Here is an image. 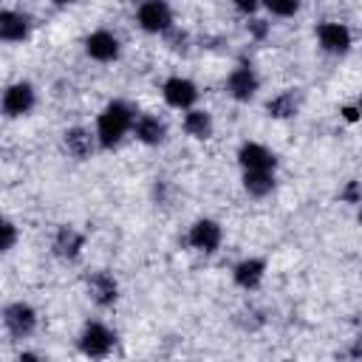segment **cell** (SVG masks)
I'll return each instance as SVG.
<instances>
[{"label": "cell", "instance_id": "cell-1", "mask_svg": "<svg viewBox=\"0 0 362 362\" xmlns=\"http://www.w3.org/2000/svg\"><path fill=\"white\" fill-rule=\"evenodd\" d=\"M136 107L124 99H110L99 116H96V141H99V150H113L124 141V136L133 130V122H136Z\"/></svg>", "mask_w": 362, "mask_h": 362}, {"label": "cell", "instance_id": "cell-2", "mask_svg": "<svg viewBox=\"0 0 362 362\" xmlns=\"http://www.w3.org/2000/svg\"><path fill=\"white\" fill-rule=\"evenodd\" d=\"M136 23L144 34H167L175 25L173 6L167 0H141L136 6Z\"/></svg>", "mask_w": 362, "mask_h": 362}, {"label": "cell", "instance_id": "cell-3", "mask_svg": "<svg viewBox=\"0 0 362 362\" xmlns=\"http://www.w3.org/2000/svg\"><path fill=\"white\" fill-rule=\"evenodd\" d=\"M113 345H116V334H113L105 322L88 320V322L82 325V331H79V351H82L85 356L102 359V356H107V354L113 351Z\"/></svg>", "mask_w": 362, "mask_h": 362}, {"label": "cell", "instance_id": "cell-4", "mask_svg": "<svg viewBox=\"0 0 362 362\" xmlns=\"http://www.w3.org/2000/svg\"><path fill=\"white\" fill-rule=\"evenodd\" d=\"M3 325L14 339H25L37 331V308L25 300H14L3 305Z\"/></svg>", "mask_w": 362, "mask_h": 362}, {"label": "cell", "instance_id": "cell-5", "mask_svg": "<svg viewBox=\"0 0 362 362\" xmlns=\"http://www.w3.org/2000/svg\"><path fill=\"white\" fill-rule=\"evenodd\" d=\"M223 88H226V93H229L235 102H252V99L257 96V90H260V76H257V71H255L249 62H238V65L229 71Z\"/></svg>", "mask_w": 362, "mask_h": 362}, {"label": "cell", "instance_id": "cell-6", "mask_svg": "<svg viewBox=\"0 0 362 362\" xmlns=\"http://www.w3.org/2000/svg\"><path fill=\"white\" fill-rule=\"evenodd\" d=\"M161 96H164V102H167L173 110H181V113H184V110L195 107L201 90H198V85H195L189 76L175 74V76H167V79H164V85H161Z\"/></svg>", "mask_w": 362, "mask_h": 362}, {"label": "cell", "instance_id": "cell-7", "mask_svg": "<svg viewBox=\"0 0 362 362\" xmlns=\"http://www.w3.org/2000/svg\"><path fill=\"white\" fill-rule=\"evenodd\" d=\"M37 105V90L31 82L20 79V82H11L6 85L3 90V116L6 119H20V116H28Z\"/></svg>", "mask_w": 362, "mask_h": 362}, {"label": "cell", "instance_id": "cell-8", "mask_svg": "<svg viewBox=\"0 0 362 362\" xmlns=\"http://www.w3.org/2000/svg\"><path fill=\"white\" fill-rule=\"evenodd\" d=\"M314 34H317L320 48H322L325 54H331V57H342V54H348L351 45H354L351 28H348L345 23H339V20H325V23H320Z\"/></svg>", "mask_w": 362, "mask_h": 362}, {"label": "cell", "instance_id": "cell-9", "mask_svg": "<svg viewBox=\"0 0 362 362\" xmlns=\"http://www.w3.org/2000/svg\"><path fill=\"white\" fill-rule=\"evenodd\" d=\"M187 243H189L195 252H201V255H215V252L221 249V243H223V229H221V223L212 221V218H198V221L187 229Z\"/></svg>", "mask_w": 362, "mask_h": 362}, {"label": "cell", "instance_id": "cell-10", "mask_svg": "<svg viewBox=\"0 0 362 362\" xmlns=\"http://www.w3.org/2000/svg\"><path fill=\"white\" fill-rule=\"evenodd\" d=\"M85 54L93 62H116L122 54V42L110 28H96L85 37Z\"/></svg>", "mask_w": 362, "mask_h": 362}, {"label": "cell", "instance_id": "cell-11", "mask_svg": "<svg viewBox=\"0 0 362 362\" xmlns=\"http://www.w3.org/2000/svg\"><path fill=\"white\" fill-rule=\"evenodd\" d=\"M85 286H88V297H90L99 308L116 305V300H119V283H116V277H113L110 272H105V269L90 272L88 280H85Z\"/></svg>", "mask_w": 362, "mask_h": 362}, {"label": "cell", "instance_id": "cell-12", "mask_svg": "<svg viewBox=\"0 0 362 362\" xmlns=\"http://www.w3.org/2000/svg\"><path fill=\"white\" fill-rule=\"evenodd\" d=\"M62 147L68 150L71 158L85 161V158H90V156L99 150L96 130H88V127H82V124H74V127H68V130L62 133Z\"/></svg>", "mask_w": 362, "mask_h": 362}, {"label": "cell", "instance_id": "cell-13", "mask_svg": "<svg viewBox=\"0 0 362 362\" xmlns=\"http://www.w3.org/2000/svg\"><path fill=\"white\" fill-rule=\"evenodd\" d=\"M130 136H133L139 144H144V147H158V144L167 141V124H164V119H158L156 113H139L136 122H133Z\"/></svg>", "mask_w": 362, "mask_h": 362}, {"label": "cell", "instance_id": "cell-14", "mask_svg": "<svg viewBox=\"0 0 362 362\" xmlns=\"http://www.w3.org/2000/svg\"><path fill=\"white\" fill-rule=\"evenodd\" d=\"M238 164L240 170H274L277 156L260 141H243L238 147Z\"/></svg>", "mask_w": 362, "mask_h": 362}, {"label": "cell", "instance_id": "cell-15", "mask_svg": "<svg viewBox=\"0 0 362 362\" xmlns=\"http://www.w3.org/2000/svg\"><path fill=\"white\" fill-rule=\"evenodd\" d=\"M82 249H85V235L76 229V226H59L57 229V235H54V240H51V252L59 257V260H76L79 255H82Z\"/></svg>", "mask_w": 362, "mask_h": 362}, {"label": "cell", "instance_id": "cell-16", "mask_svg": "<svg viewBox=\"0 0 362 362\" xmlns=\"http://www.w3.org/2000/svg\"><path fill=\"white\" fill-rule=\"evenodd\" d=\"M263 277H266V260H263V257H243V260H238V263L232 266V280H235V286L243 288V291L260 288Z\"/></svg>", "mask_w": 362, "mask_h": 362}, {"label": "cell", "instance_id": "cell-17", "mask_svg": "<svg viewBox=\"0 0 362 362\" xmlns=\"http://www.w3.org/2000/svg\"><path fill=\"white\" fill-rule=\"evenodd\" d=\"M31 34V17L17 8L0 11V40L3 42H25Z\"/></svg>", "mask_w": 362, "mask_h": 362}, {"label": "cell", "instance_id": "cell-18", "mask_svg": "<svg viewBox=\"0 0 362 362\" xmlns=\"http://www.w3.org/2000/svg\"><path fill=\"white\" fill-rule=\"evenodd\" d=\"M181 127H184V133H187L189 139L206 141V139L212 136V130H215V122H212V113H209V110H204V107H189V110H184Z\"/></svg>", "mask_w": 362, "mask_h": 362}, {"label": "cell", "instance_id": "cell-19", "mask_svg": "<svg viewBox=\"0 0 362 362\" xmlns=\"http://www.w3.org/2000/svg\"><path fill=\"white\" fill-rule=\"evenodd\" d=\"M277 187L274 170H243V189L252 198H266Z\"/></svg>", "mask_w": 362, "mask_h": 362}, {"label": "cell", "instance_id": "cell-20", "mask_svg": "<svg viewBox=\"0 0 362 362\" xmlns=\"http://www.w3.org/2000/svg\"><path fill=\"white\" fill-rule=\"evenodd\" d=\"M297 110H300V99L294 90H280L266 102V113L272 119H291L297 116Z\"/></svg>", "mask_w": 362, "mask_h": 362}, {"label": "cell", "instance_id": "cell-21", "mask_svg": "<svg viewBox=\"0 0 362 362\" xmlns=\"http://www.w3.org/2000/svg\"><path fill=\"white\" fill-rule=\"evenodd\" d=\"M260 8H266L272 17H294L303 8V0H260Z\"/></svg>", "mask_w": 362, "mask_h": 362}, {"label": "cell", "instance_id": "cell-22", "mask_svg": "<svg viewBox=\"0 0 362 362\" xmlns=\"http://www.w3.org/2000/svg\"><path fill=\"white\" fill-rule=\"evenodd\" d=\"M0 232H3V243H0V249H3V252H11L14 243H17V223L6 218V221L0 223Z\"/></svg>", "mask_w": 362, "mask_h": 362}, {"label": "cell", "instance_id": "cell-23", "mask_svg": "<svg viewBox=\"0 0 362 362\" xmlns=\"http://www.w3.org/2000/svg\"><path fill=\"white\" fill-rule=\"evenodd\" d=\"M232 6H235V11H240L246 17H255V11L260 8V0H232Z\"/></svg>", "mask_w": 362, "mask_h": 362}, {"label": "cell", "instance_id": "cell-24", "mask_svg": "<svg viewBox=\"0 0 362 362\" xmlns=\"http://www.w3.org/2000/svg\"><path fill=\"white\" fill-rule=\"evenodd\" d=\"M342 201H348V204H359L362 201V189H359V184L356 181H351L345 189H342V195H339Z\"/></svg>", "mask_w": 362, "mask_h": 362}, {"label": "cell", "instance_id": "cell-25", "mask_svg": "<svg viewBox=\"0 0 362 362\" xmlns=\"http://www.w3.org/2000/svg\"><path fill=\"white\" fill-rule=\"evenodd\" d=\"M342 116H345V122H356V119H362V113H359L356 105H345V107H342Z\"/></svg>", "mask_w": 362, "mask_h": 362}, {"label": "cell", "instance_id": "cell-26", "mask_svg": "<svg viewBox=\"0 0 362 362\" xmlns=\"http://www.w3.org/2000/svg\"><path fill=\"white\" fill-rule=\"evenodd\" d=\"M249 28H252V34H255V37H263V34H266V28H269V23H266V20H252V23H249Z\"/></svg>", "mask_w": 362, "mask_h": 362}, {"label": "cell", "instance_id": "cell-27", "mask_svg": "<svg viewBox=\"0 0 362 362\" xmlns=\"http://www.w3.org/2000/svg\"><path fill=\"white\" fill-rule=\"evenodd\" d=\"M351 356H354V359H362V334L351 342Z\"/></svg>", "mask_w": 362, "mask_h": 362}, {"label": "cell", "instance_id": "cell-28", "mask_svg": "<svg viewBox=\"0 0 362 362\" xmlns=\"http://www.w3.org/2000/svg\"><path fill=\"white\" fill-rule=\"evenodd\" d=\"M54 6H74V3H79V0H51Z\"/></svg>", "mask_w": 362, "mask_h": 362}, {"label": "cell", "instance_id": "cell-29", "mask_svg": "<svg viewBox=\"0 0 362 362\" xmlns=\"http://www.w3.org/2000/svg\"><path fill=\"white\" fill-rule=\"evenodd\" d=\"M356 218H359V223H362V201H359V212H356Z\"/></svg>", "mask_w": 362, "mask_h": 362}, {"label": "cell", "instance_id": "cell-30", "mask_svg": "<svg viewBox=\"0 0 362 362\" xmlns=\"http://www.w3.org/2000/svg\"><path fill=\"white\" fill-rule=\"evenodd\" d=\"M356 107H359V113H362V96H359V99H356Z\"/></svg>", "mask_w": 362, "mask_h": 362}]
</instances>
